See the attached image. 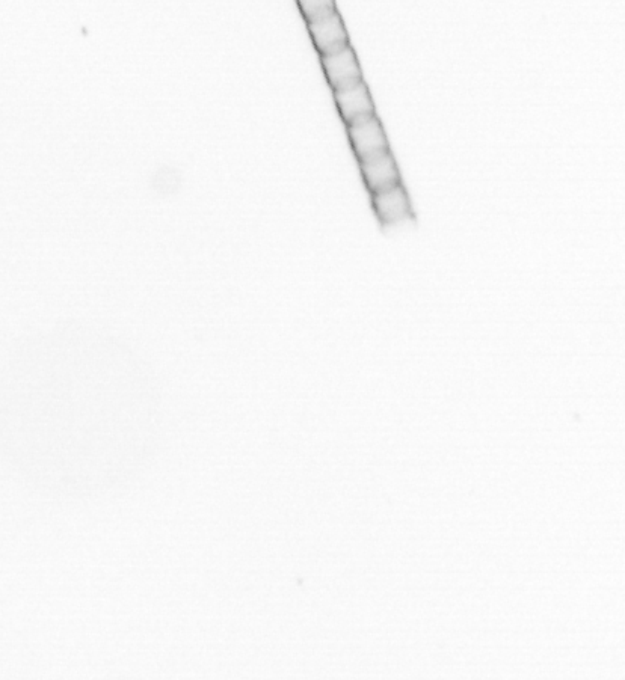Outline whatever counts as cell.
<instances>
[{"label":"cell","mask_w":625,"mask_h":680,"mask_svg":"<svg viewBox=\"0 0 625 680\" xmlns=\"http://www.w3.org/2000/svg\"><path fill=\"white\" fill-rule=\"evenodd\" d=\"M346 126H348L349 141H351L352 150L358 162L390 151L381 121L376 115L360 118Z\"/></svg>","instance_id":"cell-1"},{"label":"cell","mask_w":625,"mask_h":680,"mask_svg":"<svg viewBox=\"0 0 625 680\" xmlns=\"http://www.w3.org/2000/svg\"><path fill=\"white\" fill-rule=\"evenodd\" d=\"M307 26L308 32L313 38V43H315L316 49L321 55H327V53L342 49L349 44L348 32H346L342 17L337 11L319 17V19L311 20V22H307Z\"/></svg>","instance_id":"cell-4"},{"label":"cell","mask_w":625,"mask_h":680,"mask_svg":"<svg viewBox=\"0 0 625 680\" xmlns=\"http://www.w3.org/2000/svg\"><path fill=\"white\" fill-rule=\"evenodd\" d=\"M361 175L370 193L401 183L398 165L390 151L360 162Z\"/></svg>","instance_id":"cell-6"},{"label":"cell","mask_w":625,"mask_h":680,"mask_svg":"<svg viewBox=\"0 0 625 680\" xmlns=\"http://www.w3.org/2000/svg\"><path fill=\"white\" fill-rule=\"evenodd\" d=\"M337 108L346 124L375 115L372 97L364 80L334 91Z\"/></svg>","instance_id":"cell-5"},{"label":"cell","mask_w":625,"mask_h":680,"mask_svg":"<svg viewBox=\"0 0 625 680\" xmlns=\"http://www.w3.org/2000/svg\"><path fill=\"white\" fill-rule=\"evenodd\" d=\"M372 206L376 218L384 227H396L410 221L413 216L410 198L401 183L372 193Z\"/></svg>","instance_id":"cell-2"},{"label":"cell","mask_w":625,"mask_h":680,"mask_svg":"<svg viewBox=\"0 0 625 680\" xmlns=\"http://www.w3.org/2000/svg\"><path fill=\"white\" fill-rule=\"evenodd\" d=\"M321 59L325 76H327L328 83L334 91L363 80L360 64H358L357 56H355L351 44L327 53V55H321Z\"/></svg>","instance_id":"cell-3"},{"label":"cell","mask_w":625,"mask_h":680,"mask_svg":"<svg viewBox=\"0 0 625 680\" xmlns=\"http://www.w3.org/2000/svg\"><path fill=\"white\" fill-rule=\"evenodd\" d=\"M298 5L307 22L337 11L334 0H298Z\"/></svg>","instance_id":"cell-7"}]
</instances>
